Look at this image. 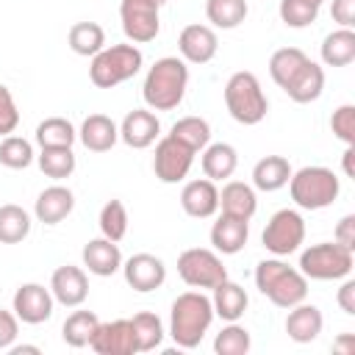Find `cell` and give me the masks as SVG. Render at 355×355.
Returning <instances> with one entry per match:
<instances>
[{
    "label": "cell",
    "mask_w": 355,
    "mask_h": 355,
    "mask_svg": "<svg viewBox=\"0 0 355 355\" xmlns=\"http://www.w3.org/2000/svg\"><path fill=\"white\" fill-rule=\"evenodd\" d=\"M211 322H214V305H211V297H205L200 288L183 291L175 297L169 311V336L180 349L200 347Z\"/></svg>",
    "instance_id": "cell-1"
},
{
    "label": "cell",
    "mask_w": 355,
    "mask_h": 355,
    "mask_svg": "<svg viewBox=\"0 0 355 355\" xmlns=\"http://www.w3.org/2000/svg\"><path fill=\"white\" fill-rule=\"evenodd\" d=\"M186 86H189L186 61L178 55H164L147 69L141 97H144L147 108H153V111H172L183 103Z\"/></svg>",
    "instance_id": "cell-2"
},
{
    "label": "cell",
    "mask_w": 355,
    "mask_h": 355,
    "mask_svg": "<svg viewBox=\"0 0 355 355\" xmlns=\"http://www.w3.org/2000/svg\"><path fill=\"white\" fill-rule=\"evenodd\" d=\"M255 286L263 297H269L277 308H286V311L300 305L308 297V277L300 269L280 261L277 255L255 266Z\"/></svg>",
    "instance_id": "cell-3"
},
{
    "label": "cell",
    "mask_w": 355,
    "mask_h": 355,
    "mask_svg": "<svg viewBox=\"0 0 355 355\" xmlns=\"http://www.w3.org/2000/svg\"><path fill=\"white\" fill-rule=\"evenodd\" d=\"M286 186L291 191L294 205H300L305 211H322V208L333 205L341 194V180L327 166H302V169L291 172Z\"/></svg>",
    "instance_id": "cell-4"
},
{
    "label": "cell",
    "mask_w": 355,
    "mask_h": 355,
    "mask_svg": "<svg viewBox=\"0 0 355 355\" xmlns=\"http://www.w3.org/2000/svg\"><path fill=\"white\" fill-rule=\"evenodd\" d=\"M225 105L227 114L239 122V125H258L263 122L266 111H269V100L258 83V78L247 69L233 72L225 83Z\"/></svg>",
    "instance_id": "cell-5"
},
{
    "label": "cell",
    "mask_w": 355,
    "mask_h": 355,
    "mask_svg": "<svg viewBox=\"0 0 355 355\" xmlns=\"http://www.w3.org/2000/svg\"><path fill=\"white\" fill-rule=\"evenodd\" d=\"M144 64V55L136 44H111L103 47L97 55H92L89 78L97 89H114L125 80H130Z\"/></svg>",
    "instance_id": "cell-6"
},
{
    "label": "cell",
    "mask_w": 355,
    "mask_h": 355,
    "mask_svg": "<svg viewBox=\"0 0 355 355\" xmlns=\"http://www.w3.org/2000/svg\"><path fill=\"white\" fill-rule=\"evenodd\" d=\"M352 250L338 241L311 244L300 255V272L308 280H344L352 272Z\"/></svg>",
    "instance_id": "cell-7"
},
{
    "label": "cell",
    "mask_w": 355,
    "mask_h": 355,
    "mask_svg": "<svg viewBox=\"0 0 355 355\" xmlns=\"http://www.w3.org/2000/svg\"><path fill=\"white\" fill-rule=\"evenodd\" d=\"M178 275L186 286L202 291V288H214L216 283H222L227 277V269L216 250L189 247L178 255Z\"/></svg>",
    "instance_id": "cell-8"
},
{
    "label": "cell",
    "mask_w": 355,
    "mask_h": 355,
    "mask_svg": "<svg viewBox=\"0 0 355 355\" xmlns=\"http://www.w3.org/2000/svg\"><path fill=\"white\" fill-rule=\"evenodd\" d=\"M263 247L283 258V255H291L300 250V244L305 241V219L300 216V211L294 208H280L272 214V219L266 222L263 227V236H261Z\"/></svg>",
    "instance_id": "cell-9"
},
{
    "label": "cell",
    "mask_w": 355,
    "mask_h": 355,
    "mask_svg": "<svg viewBox=\"0 0 355 355\" xmlns=\"http://www.w3.org/2000/svg\"><path fill=\"white\" fill-rule=\"evenodd\" d=\"M158 8H161V3H155V0H122L119 3L122 31L133 44H147L158 36V31H161Z\"/></svg>",
    "instance_id": "cell-10"
},
{
    "label": "cell",
    "mask_w": 355,
    "mask_h": 355,
    "mask_svg": "<svg viewBox=\"0 0 355 355\" xmlns=\"http://www.w3.org/2000/svg\"><path fill=\"white\" fill-rule=\"evenodd\" d=\"M194 150H189L186 144H180L178 139H172L169 133L164 139H158L155 144V155H153V172L161 183H180L191 164H194Z\"/></svg>",
    "instance_id": "cell-11"
},
{
    "label": "cell",
    "mask_w": 355,
    "mask_h": 355,
    "mask_svg": "<svg viewBox=\"0 0 355 355\" xmlns=\"http://www.w3.org/2000/svg\"><path fill=\"white\" fill-rule=\"evenodd\" d=\"M89 347L97 355H136L139 344H136V333L130 319H114V322H100Z\"/></svg>",
    "instance_id": "cell-12"
},
{
    "label": "cell",
    "mask_w": 355,
    "mask_h": 355,
    "mask_svg": "<svg viewBox=\"0 0 355 355\" xmlns=\"http://www.w3.org/2000/svg\"><path fill=\"white\" fill-rule=\"evenodd\" d=\"M122 275H125V283L133 288V291H155L164 286L166 280V266L158 255L153 252H136L130 255L128 261H122Z\"/></svg>",
    "instance_id": "cell-13"
},
{
    "label": "cell",
    "mask_w": 355,
    "mask_h": 355,
    "mask_svg": "<svg viewBox=\"0 0 355 355\" xmlns=\"http://www.w3.org/2000/svg\"><path fill=\"white\" fill-rule=\"evenodd\" d=\"M53 294L50 288H44L42 283H22L17 291H14V313L19 322L25 324H42L53 316Z\"/></svg>",
    "instance_id": "cell-14"
},
{
    "label": "cell",
    "mask_w": 355,
    "mask_h": 355,
    "mask_svg": "<svg viewBox=\"0 0 355 355\" xmlns=\"http://www.w3.org/2000/svg\"><path fill=\"white\" fill-rule=\"evenodd\" d=\"M178 50H180V58L186 64H208L216 50H219V39H216V31L211 25H200V22H191L180 31L178 36Z\"/></svg>",
    "instance_id": "cell-15"
},
{
    "label": "cell",
    "mask_w": 355,
    "mask_h": 355,
    "mask_svg": "<svg viewBox=\"0 0 355 355\" xmlns=\"http://www.w3.org/2000/svg\"><path fill=\"white\" fill-rule=\"evenodd\" d=\"M50 294L55 302H61L64 308H78L86 302L89 297V277L80 266H58L50 277Z\"/></svg>",
    "instance_id": "cell-16"
},
{
    "label": "cell",
    "mask_w": 355,
    "mask_h": 355,
    "mask_svg": "<svg viewBox=\"0 0 355 355\" xmlns=\"http://www.w3.org/2000/svg\"><path fill=\"white\" fill-rule=\"evenodd\" d=\"M158 136H161V122L147 108H133L130 114H125V119L119 125V139L133 150H144V147L155 144Z\"/></svg>",
    "instance_id": "cell-17"
},
{
    "label": "cell",
    "mask_w": 355,
    "mask_h": 355,
    "mask_svg": "<svg viewBox=\"0 0 355 355\" xmlns=\"http://www.w3.org/2000/svg\"><path fill=\"white\" fill-rule=\"evenodd\" d=\"M180 205L191 219H208L219 211V189L214 180H189L180 191Z\"/></svg>",
    "instance_id": "cell-18"
},
{
    "label": "cell",
    "mask_w": 355,
    "mask_h": 355,
    "mask_svg": "<svg viewBox=\"0 0 355 355\" xmlns=\"http://www.w3.org/2000/svg\"><path fill=\"white\" fill-rule=\"evenodd\" d=\"M80 258H83V266H86L92 275H97V277H111V275H116V272L122 269L119 244L111 241V239H105V236L86 241Z\"/></svg>",
    "instance_id": "cell-19"
},
{
    "label": "cell",
    "mask_w": 355,
    "mask_h": 355,
    "mask_svg": "<svg viewBox=\"0 0 355 355\" xmlns=\"http://www.w3.org/2000/svg\"><path fill=\"white\" fill-rule=\"evenodd\" d=\"M75 208V194L72 189L55 183V186H47L39 197H36V205H33V214L42 225H58L64 222Z\"/></svg>",
    "instance_id": "cell-20"
},
{
    "label": "cell",
    "mask_w": 355,
    "mask_h": 355,
    "mask_svg": "<svg viewBox=\"0 0 355 355\" xmlns=\"http://www.w3.org/2000/svg\"><path fill=\"white\" fill-rule=\"evenodd\" d=\"M322 327H324V316H322V311H319L316 305H311V302L302 300L300 305L288 308L286 333H288L291 341H297V344H311L313 338H319Z\"/></svg>",
    "instance_id": "cell-21"
},
{
    "label": "cell",
    "mask_w": 355,
    "mask_h": 355,
    "mask_svg": "<svg viewBox=\"0 0 355 355\" xmlns=\"http://www.w3.org/2000/svg\"><path fill=\"white\" fill-rule=\"evenodd\" d=\"M250 239V225L247 219H239V216H230V214H222L214 227H211V244L216 252L222 255H236L244 250Z\"/></svg>",
    "instance_id": "cell-22"
},
{
    "label": "cell",
    "mask_w": 355,
    "mask_h": 355,
    "mask_svg": "<svg viewBox=\"0 0 355 355\" xmlns=\"http://www.w3.org/2000/svg\"><path fill=\"white\" fill-rule=\"evenodd\" d=\"M78 139L92 153H108L119 141V125L105 114H89L78 130Z\"/></svg>",
    "instance_id": "cell-23"
},
{
    "label": "cell",
    "mask_w": 355,
    "mask_h": 355,
    "mask_svg": "<svg viewBox=\"0 0 355 355\" xmlns=\"http://www.w3.org/2000/svg\"><path fill=\"white\" fill-rule=\"evenodd\" d=\"M214 297H211V305H214V316H219V319H225V322H239L241 316H244V311H247V305H250V297H247V291L239 286V283H233V280H222V283H216L214 288Z\"/></svg>",
    "instance_id": "cell-24"
},
{
    "label": "cell",
    "mask_w": 355,
    "mask_h": 355,
    "mask_svg": "<svg viewBox=\"0 0 355 355\" xmlns=\"http://www.w3.org/2000/svg\"><path fill=\"white\" fill-rule=\"evenodd\" d=\"M219 208H222V214H230V216L250 222L258 211L255 189L250 183H241V180H227L219 191Z\"/></svg>",
    "instance_id": "cell-25"
},
{
    "label": "cell",
    "mask_w": 355,
    "mask_h": 355,
    "mask_svg": "<svg viewBox=\"0 0 355 355\" xmlns=\"http://www.w3.org/2000/svg\"><path fill=\"white\" fill-rule=\"evenodd\" d=\"M294 103H313L322 97L324 92V69L316 64V61H305L300 67V72L288 80V86L283 89Z\"/></svg>",
    "instance_id": "cell-26"
},
{
    "label": "cell",
    "mask_w": 355,
    "mask_h": 355,
    "mask_svg": "<svg viewBox=\"0 0 355 355\" xmlns=\"http://www.w3.org/2000/svg\"><path fill=\"white\" fill-rule=\"evenodd\" d=\"M200 164H202V172H205L208 180H214V183L216 180H227L239 166V153L227 141H214V144H208L202 150Z\"/></svg>",
    "instance_id": "cell-27"
},
{
    "label": "cell",
    "mask_w": 355,
    "mask_h": 355,
    "mask_svg": "<svg viewBox=\"0 0 355 355\" xmlns=\"http://www.w3.org/2000/svg\"><path fill=\"white\" fill-rule=\"evenodd\" d=\"M291 178V164L283 155H263L252 166V186L258 191H277L288 183Z\"/></svg>",
    "instance_id": "cell-28"
},
{
    "label": "cell",
    "mask_w": 355,
    "mask_h": 355,
    "mask_svg": "<svg viewBox=\"0 0 355 355\" xmlns=\"http://www.w3.org/2000/svg\"><path fill=\"white\" fill-rule=\"evenodd\" d=\"M322 61L327 67H347L355 61V31L338 28L324 36L322 42Z\"/></svg>",
    "instance_id": "cell-29"
},
{
    "label": "cell",
    "mask_w": 355,
    "mask_h": 355,
    "mask_svg": "<svg viewBox=\"0 0 355 355\" xmlns=\"http://www.w3.org/2000/svg\"><path fill=\"white\" fill-rule=\"evenodd\" d=\"M169 136L178 139L180 144H186L194 153H202L211 144V125L202 116H183L169 128Z\"/></svg>",
    "instance_id": "cell-30"
},
{
    "label": "cell",
    "mask_w": 355,
    "mask_h": 355,
    "mask_svg": "<svg viewBox=\"0 0 355 355\" xmlns=\"http://www.w3.org/2000/svg\"><path fill=\"white\" fill-rule=\"evenodd\" d=\"M31 233V214L22 205H0V244H19Z\"/></svg>",
    "instance_id": "cell-31"
},
{
    "label": "cell",
    "mask_w": 355,
    "mask_h": 355,
    "mask_svg": "<svg viewBox=\"0 0 355 355\" xmlns=\"http://www.w3.org/2000/svg\"><path fill=\"white\" fill-rule=\"evenodd\" d=\"M67 42H69L72 53L92 58V55H97V53L105 47V31H103V25H97V22H75V25L69 28Z\"/></svg>",
    "instance_id": "cell-32"
},
{
    "label": "cell",
    "mask_w": 355,
    "mask_h": 355,
    "mask_svg": "<svg viewBox=\"0 0 355 355\" xmlns=\"http://www.w3.org/2000/svg\"><path fill=\"white\" fill-rule=\"evenodd\" d=\"M247 0H205V17L214 28L230 31L247 19Z\"/></svg>",
    "instance_id": "cell-33"
},
{
    "label": "cell",
    "mask_w": 355,
    "mask_h": 355,
    "mask_svg": "<svg viewBox=\"0 0 355 355\" xmlns=\"http://www.w3.org/2000/svg\"><path fill=\"white\" fill-rule=\"evenodd\" d=\"M78 139V130L64 116H47L36 125V141L39 147H72Z\"/></svg>",
    "instance_id": "cell-34"
},
{
    "label": "cell",
    "mask_w": 355,
    "mask_h": 355,
    "mask_svg": "<svg viewBox=\"0 0 355 355\" xmlns=\"http://www.w3.org/2000/svg\"><path fill=\"white\" fill-rule=\"evenodd\" d=\"M305 61H308V55H305L300 47H280V50H275L272 58H269V75H272V80H275L280 89H286L288 80L300 72V67H302Z\"/></svg>",
    "instance_id": "cell-35"
},
{
    "label": "cell",
    "mask_w": 355,
    "mask_h": 355,
    "mask_svg": "<svg viewBox=\"0 0 355 355\" xmlns=\"http://www.w3.org/2000/svg\"><path fill=\"white\" fill-rule=\"evenodd\" d=\"M97 324H100L97 313H92V311H75V313L67 316V322H64V327H61V338H64L69 347H75V349L89 347V341H92Z\"/></svg>",
    "instance_id": "cell-36"
},
{
    "label": "cell",
    "mask_w": 355,
    "mask_h": 355,
    "mask_svg": "<svg viewBox=\"0 0 355 355\" xmlns=\"http://www.w3.org/2000/svg\"><path fill=\"white\" fill-rule=\"evenodd\" d=\"M36 161H39V169L47 178H53V180L69 178L75 172V164H78L72 147H42V153L36 155Z\"/></svg>",
    "instance_id": "cell-37"
},
{
    "label": "cell",
    "mask_w": 355,
    "mask_h": 355,
    "mask_svg": "<svg viewBox=\"0 0 355 355\" xmlns=\"http://www.w3.org/2000/svg\"><path fill=\"white\" fill-rule=\"evenodd\" d=\"M133 324V333H136V344H139V352H150L155 347H161L164 341V322L150 313V311H141L130 319Z\"/></svg>",
    "instance_id": "cell-38"
},
{
    "label": "cell",
    "mask_w": 355,
    "mask_h": 355,
    "mask_svg": "<svg viewBox=\"0 0 355 355\" xmlns=\"http://www.w3.org/2000/svg\"><path fill=\"white\" fill-rule=\"evenodd\" d=\"M250 347H252L250 330L241 327L239 322H227V327H222L214 338V352L216 355H247Z\"/></svg>",
    "instance_id": "cell-39"
},
{
    "label": "cell",
    "mask_w": 355,
    "mask_h": 355,
    "mask_svg": "<svg viewBox=\"0 0 355 355\" xmlns=\"http://www.w3.org/2000/svg\"><path fill=\"white\" fill-rule=\"evenodd\" d=\"M100 233L111 241H122L128 233V208L122 200H108L100 208Z\"/></svg>",
    "instance_id": "cell-40"
},
{
    "label": "cell",
    "mask_w": 355,
    "mask_h": 355,
    "mask_svg": "<svg viewBox=\"0 0 355 355\" xmlns=\"http://www.w3.org/2000/svg\"><path fill=\"white\" fill-rule=\"evenodd\" d=\"M33 144L22 136H3L0 141V164L8 169H28L33 164Z\"/></svg>",
    "instance_id": "cell-41"
},
{
    "label": "cell",
    "mask_w": 355,
    "mask_h": 355,
    "mask_svg": "<svg viewBox=\"0 0 355 355\" xmlns=\"http://www.w3.org/2000/svg\"><path fill=\"white\" fill-rule=\"evenodd\" d=\"M319 3L313 0H280L277 14L288 28H308L319 17Z\"/></svg>",
    "instance_id": "cell-42"
},
{
    "label": "cell",
    "mask_w": 355,
    "mask_h": 355,
    "mask_svg": "<svg viewBox=\"0 0 355 355\" xmlns=\"http://www.w3.org/2000/svg\"><path fill=\"white\" fill-rule=\"evenodd\" d=\"M330 130L344 144H355V105H338L330 116Z\"/></svg>",
    "instance_id": "cell-43"
},
{
    "label": "cell",
    "mask_w": 355,
    "mask_h": 355,
    "mask_svg": "<svg viewBox=\"0 0 355 355\" xmlns=\"http://www.w3.org/2000/svg\"><path fill=\"white\" fill-rule=\"evenodd\" d=\"M19 125V111H17V103H14V94L8 86L0 83V136H8L14 133Z\"/></svg>",
    "instance_id": "cell-44"
},
{
    "label": "cell",
    "mask_w": 355,
    "mask_h": 355,
    "mask_svg": "<svg viewBox=\"0 0 355 355\" xmlns=\"http://www.w3.org/2000/svg\"><path fill=\"white\" fill-rule=\"evenodd\" d=\"M19 336V319L11 311L0 308V349H11Z\"/></svg>",
    "instance_id": "cell-45"
},
{
    "label": "cell",
    "mask_w": 355,
    "mask_h": 355,
    "mask_svg": "<svg viewBox=\"0 0 355 355\" xmlns=\"http://www.w3.org/2000/svg\"><path fill=\"white\" fill-rule=\"evenodd\" d=\"M333 241H338V244L355 250V214H347V216L338 219V225H336V230H333Z\"/></svg>",
    "instance_id": "cell-46"
},
{
    "label": "cell",
    "mask_w": 355,
    "mask_h": 355,
    "mask_svg": "<svg viewBox=\"0 0 355 355\" xmlns=\"http://www.w3.org/2000/svg\"><path fill=\"white\" fill-rule=\"evenodd\" d=\"M330 17H333V22H338L341 28H352V25H355V0H333Z\"/></svg>",
    "instance_id": "cell-47"
},
{
    "label": "cell",
    "mask_w": 355,
    "mask_h": 355,
    "mask_svg": "<svg viewBox=\"0 0 355 355\" xmlns=\"http://www.w3.org/2000/svg\"><path fill=\"white\" fill-rule=\"evenodd\" d=\"M336 300H338V305L347 316H355V280H344Z\"/></svg>",
    "instance_id": "cell-48"
},
{
    "label": "cell",
    "mask_w": 355,
    "mask_h": 355,
    "mask_svg": "<svg viewBox=\"0 0 355 355\" xmlns=\"http://www.w3.org/2000/svg\"><path fill=\"white\" fill-rule=\"evenodd\" d=\"M352 155H355V144H347V150H344V175H347V178L355 175V169H352Z\"/></svg>",
    "instance_id": "cell-49"
},
{
    "label": "cell",
    "mask_w": 355,
    "mask_h": 355,
    "mask_svg": "<svg viewBox=\"0 0 355 355\" xmlns=\"http://www.w3.org/2000/svg\"><path fill=\"white\" fill-rule=\"evenodd\" d=\"M333 347H336V349H344V352H352V349H355V338L347 333V336H341V338H338Z\"/></svg>",
    "instance_id": "cell-50"
},
{
    "label": "cell",
    "mask_w": 355,
    "mask_h": 355,
    "mask_svg": "<svg viewBox=\"0 0 355 355\" xmlns=\"http://www.w3.org/2000/svg\"><path fill=\"white\" fill-rule=\"evenodd\" d=\"M22 352H42L39 347H33V344H17V347H11V355H22Z\"/></svg>",
    "instance_id": "cell-51"
},
{
    "label": "cell",
    "mask_w": 355,
    "mask_h": 355,
    "mask_svg": "<svg viewBox=\"0 0 355 355\" xmlns=\"http://www.w3.org/2000/svg\"><path fill=\"white\" fill-rule=\"evenodd\" d=\"M155 3H161V6H164V3H169V0H155Z\"/></svg>",
    "instance_id": "cell-52"
},
{
    "label": "cell",
    "mask_w": 355,
    "mask_h": 355,
    "mask_svg": "<svg viewBox=\"0 0 355 355\" xmlns=\"http://www.w3.org/2000/svg\"><path fill=\"white\" fill-rule=\"evenodd\" d=\"M313 3H319V6H322V3H324V0H313Z\"/></svg>",
    "instance_id": "cell-53"
}]
</instances>
